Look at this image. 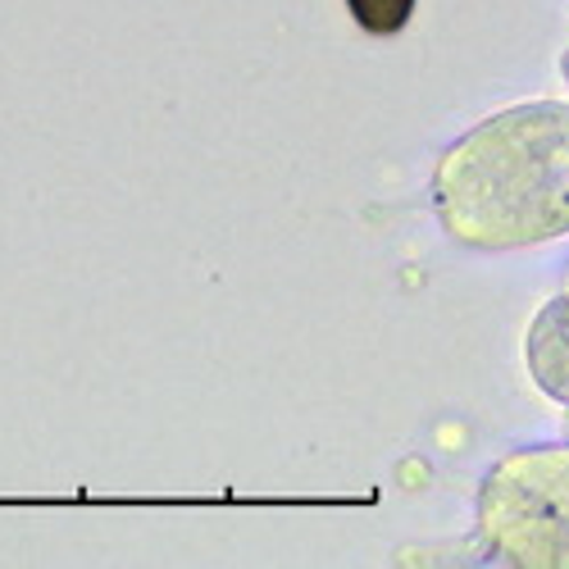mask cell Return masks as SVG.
Here are the masks:
<instances>
[{
	"instance_id": "cell-1",
	"label": "cell",
	"mask_w": 569,
	"mask_h": 569,
	"mask_svg": "<svg viewBox=\"0 0 569 569\" xmlns=\"http://www.w3.org/2000/svg\"><path fill=\"white\" fill-rule=\"evenodd\" d=\"M347 10L369 37H392L410 23L415 0H347Z\"/></svg>"
}]
</instances>
